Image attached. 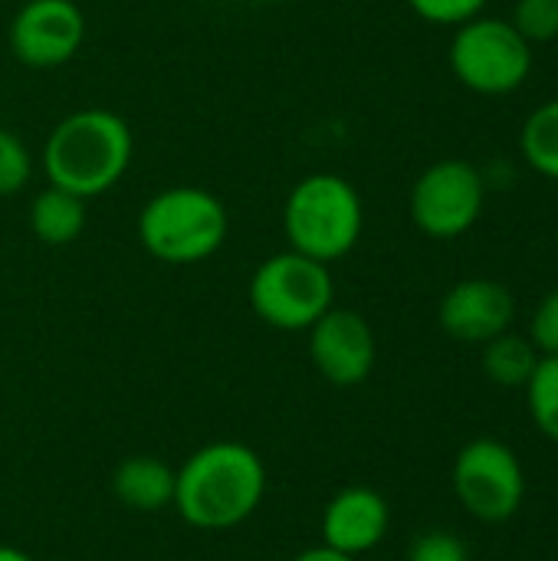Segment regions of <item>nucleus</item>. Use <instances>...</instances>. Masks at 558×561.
Returning a JSON list of instances; mask_svg holds the SVG:
<instances>
[{
	"label": "nucleus",
	"mask_w": 558,
	"mask_h": 561,
	"mask_svg": "<svg viewBox=\"0 0 558 561\" xmlns=\"http://www.w3.org/2000/svg\"><path fill=\"white\" fill-rule=\"evenodd\" d=\"M266 463L240 440H214L174 470V513L201 533H227L266 500Z\"/></svg>",
	"instance_id": "f257e3e1"
},
{
	"label": "nucleus",
	"mask_w": 558,
	"mask_h": 561,
	"mask_svg": "<svg viewBox=\"0 0 558 561\" xmlns=\"http://www.w3.org/2000/svg\"><path fill=\"white\" fill-rule=\"evenodd\" d=\"M135 161V131L112 108H76L59 118L39 151L46 184L72 191L82 201L112 191Z\"/></svg>",
	"instance_id": "f03ea898"
},
{
	"label": "nucleus",
	"mask_w": 558,
	"mask_h": 561,
	"mask_svg": "<svg viewBox=\"0 0 558 561\" xmlns=\"http://www.w3.org/2000/svg\"><path fill=\"white\" fill-rule=\"evenodd\" d=\"M135 230L151 260L168 266H194L224 247L230 214L214 191L201 184H171L141 204Z\"/></svg>",
	"instance_id": "7ed1b4c3"
},
{
	"label": "nucleus",
	"mask_w": 558,
	"mask_h": 561,
	"mask_svg": "<svg viewBox=\"0 0 558 561\" xmlns=\"http://www.w3.org/2000/svg\"><path fill=\"white\" fill-rule=\"evenodd\" d=\"M365 230V204L355 184L335 171H316L293 184L283 204V237L289 250L335 263L345 260Z\"/></svg>",
	"instance_id": "20e7f679"
},
{
	"label": "nucleus",
	"mask_w": 558,
	"mask_h": 561,
	"mask_svg": "<svg viewBox=\"0 0 558 561\" xmlns=\"http://www.w3.org/2000/svg\"><path fill=\"white\" fill-rule=\"evenodd\" d=\"M253 316L276 332H309L335 306L332 270L296 250L266 256L247 286Z\"/></svg>",
	"instance_id": "39448f33"
},
{
	"label": "nucleus",
	"mask_w": 558,
	"mask_h": 561,
	"mask_svg": "<svg viewBox=\"0 0 558 561\" xmlns=\"http://www.w3.org/2000/svg\"><path fill=\"white\" fill-rule=\"evenodd\" d=\"M447 62L454 79L477 95H510L533 72V43L500 16H474L457 26Z\"/></svg>",
	"instance_id": "423d86ee"
},
{
	"label": "nucleus",
	"mask_w": 558,
	"mask_h": 561,
	"mask_svg": "<svg viewBox=\"0 0 558 561\" xmlns=\"http://www.w3.org/2000/svg\"><path fill=\"white\" fill-rule=\"evenodd\" d=\"M451 486L457 503L487 526L510 523L526 500V473L513 447L493 437H477L454 457Z\"/></svg>",
	"instance_id": "0eeeda50"
},
{
	"label": "nucleus",
	"mask_w": 558,
	"mask_h": 561,
	"mask_svg": "<svg viewBox=\"0 0 558 561\" xmlns=\"http://www.w3.org/2000/svg\"><path fill=\"white\" fill-rule=\"evenodd\" d=\"M487 181L477 164L464 158H441L418 174L408 194L414 227L431 240L464 237L483 214Z\"/></svg>",
	"instance_id": "6e6552de"
},
{
	"label": "nucleus",
	"mask_w": 558,
	"mask_h": 561,
	"mask_svg": "<svg viewBox=\"0 0 558 561\" xmlns=\"http://www.w3.org/2000/svg\"><path fill=\"white\" fill-rule=\"evenodd\" d=\"M10 53L26 69H59L86 43V13L76 0H26L7 26Z\"/></svg>",
	"instance_id": "1a4fd4ad"
},
{
	"label": "nucleus",
	"mask_w": 558,
	"mask_h": 561,
	"mask_svg": "<svg viewBox=\"0 0 558 561\" xmlns=\"http://www.w3.org/2000/svg\"><path fill=\"white\" fill-rule=\"evenodd\" d=\"M306 335L312 368L332 388H358L375 371L378 342L372 322L362 312L332 306Z\"/></svg>",
	"instance_id": "9d476101"
},
{
	"label": "nucleus",
	"mask_w": 558,
	"mask_h": 561,
	"mask_svg": "<svg viewBox=\"0 0 558 561\" xmlns=\"http://www.w3.org/2000/svg\"><path fill=\"white\" fill-rule=\"evenodd\" d=\"M516 319V299L513 293L497 279H460L454 283L437 309L441 329L464 345H487L497 335L510 332Z\"/></svg>",
	"instance_id": "9b49d317"
},
{
	"label": "nucleus",
	"mask_w": 558,
	"mask_h": 561,
	"mask_svg": "<svg viewBox=\"0 0 558 561\" xmlns=\"http://www.w3.org/2000/svg\"><path fill=\"white\" fill-rule=\"evenodd\" d=\"M391 529V506L372 486H345L339 490L319 519V536L326 549L362 559L375 552Z\"/></svg>",
	"instance_id": "f8f14e48"
},
{
	"label": "nucleus",
	"mask_w": 558,
	"mask_h": 561,
	"mask_svg": "<svg viewBox=\"0 0 558 561\" xmlns=\"http://www.w3.org/2000/svg\"><path fill=\"white\" fill-rule=\"evenodd\" d=\"M112 496L132 513H161L174 503V467L151 454L125 457L112 473Z\"/></svg>",
	"instance_id": "ddd939ff"
},
{
	"label": "nucleus",
	"mask_w": 558,
	"mask_h": 561,
	"mask_svg": "<svg viewBox=\"0 0 558 561\" xmlns=\"http://www.w3.org/2000/svg\"><path fill=\"white\" fill-rule=\"evenodd\" d=\"M26 224L33 237L46 247H69L86 230V201L72 191H62L56 184H46L33 194Z\"/></svg>",
	"instance_id": "4468645a"
},
{
	"label": "nucleus",
	"mask_w": 558,
	"mask_h": 561,
	"mask_svg": "<svg viewBox=\"0 0 558 561\" xmlns=\"http://www.w3.org/2000/svg\"><path fill=\"white\" fill-rule=\"evenodd\" d=\"M539 348L529 342V335H513L503 332L493 342L483 345V375L500 385V388H526V381L533 378L536 365H539Z\"/></svg>",
	"instance_id": "2eb2a0df"
},
{
	"label": "nucleus",
	"mask_w": 558,
	"mask_h": 561,
	"mask_svg": "<svg viewBox=\"0 0 558 561\" xmlns=\"http://www.w3.org/2000/svg\"><path fill=\"white\" fill-rule=\"evenodd\" d=\"M520 148H523V158L526 164L549 178L558 181V99L539 105L526 122H523V131H520Z\"/></svg>",
	"instance_id": "dca6fc26"
},
{
	"label": "nucleus",
	"mask_w": 558,
	"mask_h": 561,
	"mask_svg": "<svg viewBox=\"0 0 558 561\" xmlns=\"http://www.w3.org/2000/svg\"><path fill=\"white\" fill-rule=\"evenodd\" d=\"M526 408L536 431L558 444V355H543L533 378L526 381Z\"/></svg>",
	"instance_id": "f3484780"
},
{
	"label": "nucleus",
	"mask_w": 558,
	"mask_h": 561,
	"mask_svg": "<svg viewBox=\"0 0 558 561\" xmlns=\"http://www.w3.org/2000/svg\"><path fill=\"white\" fill-rule=\"evenodd\" d=\"M33 178V151L30 145L0 125V197L20 194Z\"/></svg>",
	"instance_id": "a211bd4d"
},
{
	"label": "nucleus",
	"mask_w": 558,
	"mask_h": 561,
	"mask_svg": "<svg viewBox=\"0 0 558 561\" xmlns=\"http://www.w3.org/2000/svg\"><path fill=\"white\" fill-rule=\"evenodd\" d=\"M510 23L529 43H549L558 36V0H516Z\"/></svg>",
	"instance_id": "6ab92c4d"
},
{
	"label": "nucleus",
	"mask_w": 558,
	"mask_h": 561,
	"mask_svg": "<svg viewBox=\"0 0 558 561\" xmlns=\"http://www.w3.org/2000/svg\"><path fill=\"white\" fill-rule=\"evenodd\" d=\"M408 7L434 26H460L483 13L487 0H408Z\"/></svg>",
	"instance_id": "aec40b11"
},
{
	"label": "nucleus",
	"mask_w": 558,
	"mask_h": 561,
	"mask_svg": "<svg viewBox=\"0 0 558 561\" xmlns=\"http://www.w3.org/2000/svg\"><path fill=\"white\" fill-rule=\"evenodd\" d=\"M408 561H470V552L460 536L447 529H431L411 542Z\"/></svg>",
	"instance_id": "412c9836"
},
{
	"label": "nucleus",
	"mask_w": 558,
	"mask_h": 561,
	"mask_svg": "<svg viewBox=\"0 0 558 561\" xmlns=\"http://www.w3.org/2000/svg\"><path fill=\"white\" fill-rule=\"evenodd\" d=\"M529 342L539 348V355H558V289L536 306L529 322Z\"/></svg>",
	"instance_id": "4be33fe9"
},
{
	"label": "nucleus",
	"mask_w": 558,
	"mask_h": 561,
	"mask_svg": "<svg viewBox=\"0 0 558 561\" xmlns=\"http://www.w3.org/2000/svg\"><path fill=\"white\" fill-rule=\"evenodd\" d=\"M293 561H358L352 559V556H342V552H335V549H326V546H312V549H306V552H299Z\"/></svg>",
	"instance_id": "5701e85b"
},
{
	"label": "nucleus",
	"mask_w": 558,
	"mask_h": 561,
	"mask_svg": "<svg viewBox=\"0 0 558 561\" xmlns=\"http://www.w3.org/2000/svg\"><path fill=\"white\" fill-rule=\"evenodd\" d=\"M0 561H33L23 549H16V546H0Z\"/></svg>",
	"instance_id": "b1692460"
},
{
	"label": "nucleus",
	"mask_w": 558,
	"mask_h": 561,
	"mask_svg": "<svg viewBox=\"0 0 558 561\" xmlns=\"http://www.w3.org/2000/svg\"><path fill=\"white\" fill-rule=\"evenodd\" d=\"M250 3H280V0H250Z\"/></svg>",
	"instance_id": "393cba45"
}]
</instances>
